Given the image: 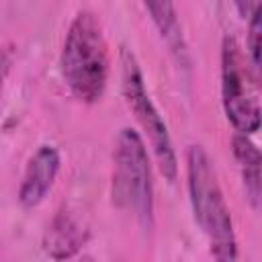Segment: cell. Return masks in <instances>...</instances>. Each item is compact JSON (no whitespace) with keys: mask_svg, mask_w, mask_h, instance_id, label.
I'll return each instance as SVG.
<instances>
[{"mask_svg":"<svg viewBox=\"0 0 262 262\" xmlns=\"http://www.w3.org/2000/svg\"><path fill=\"white\" fill-rule=\"evenodd\" d=\"M186 186L196 225L201 227L215 262H239L237 237L219 176L209 151L201 143L186 149Z\"/></svg>","mask_w":262,"mask_h":262,"instance_id":"6da1fadb","label":"cell"},{"mask_svg":"<svg viewBox=\"0 0 262 262\" xmlns=\"http://www.w3.org/2000/svg\"><path fill=\"white\" fill-rule=\"evenodd\" d=\"M231 149L233 158L237 160L242 182L246 188V196L254 209L260 207V149L248 135L233 133L231 137Z\"/></svg>","mask_w":262,"mask_h":262,"instance_id":"9c48e42d","label":"cell"},{"mask_svg":"<svg viewBox=\"0 0 262 262\" xmlns=\"http://www.w3.org/2000/svg\"><path fill=\"white\" fill-rule=\"evenodd\" d=\"M80 262H96V260H94V258H90V256H84Z\"/></svg>","mask_w":262,"mask_h":262,"instance_id":"4fadbf2b","label":"cell"},{"mask_svg":"<svg viewBox=\"0 0 262 262\" xmlns=\"http://www.w3.org/2000/svg\"><path fill=\"white\" fill-rule=\"evenodd\" d=\"M221 102L237 135L260 129L258 74L233 35H225L221 43Z\"/></svg>","mask_w":262,"mask_h":262,"instance_id":"277c9868","label":"cell"},{"mask_svg":"<svg viewBox=\"0 0 262 262\" xmlns=\"http://www.w3.org/2000/svg\"><path fill=\"white\" fill-rule=\"evenodd\" d=\"M113 205L137 221L141 229L154 227V180L143 137L133 127H123L113 151L111 178Z\"/></svg>","mask_w":262,"mask_h":262,"instance_id":"3957f363","label":"cell"},{"mask_svg":"<svg viewBox=\"0 0 262 262\" xmlns=\"http://www.w3.org/2000/svg\"><path fill=\"white\" fill-rule=\"evenodd\" d=\"M143 8L149 12L156 29L160 31V37L164 39V43L168 45L170 53L176 57V61L184 68H188L190 57H188V47L182 35V27L178 20V12L176 6L172 2H145Z\"/></svg>","mask_w":262,"mask_h":262,"instance_id":"ba28073f","label":"cell"},{"mask_svg":"<svg viewBox=\"0 0 262 262\" xmlns=\"http://www.w3.org/2000/svg\"><path fill=\"white\" fill-rule=\"evenodd\" d=\"M88 239H90L88 225L76 213L61 209L53 215L47 229L43 231L41 246L51 260L63 262L74 258L86 246Z\"/></svg>","mask_w":262,"mask_h":262,"instance_id":"52a82bcc","label":"cell"},{"mask_svg":"<svg viewBox=\"0 0 262 262\" xmlns=\"http://www.w3.org/2000/svg\"><path fill=\"white\" fill-rule=\"evenodd\" d=\"M121 92L129 106V111L135 115L137 123L147 135V141L151 145V151L156 156V162L160 166V172L166 180L174 182L178 176V158L172 143V137L168 133V125L164 117L160 115L158 106L154 104L147 88L145 78L139 68V61L135 53L129 47H121Z\"/></svg>","mask_w":262,"mask_h":262,"instance_id":"5b68a950","label":"cell"},{"mask_svg":"<svg viewBox=\"0 0 262 262\" xmlns=\"http://www.w3.org/2000/svg\"><path fill=\"white\" fill-rule=\"evenodd\" d=\"M12 61H14V49L12 45H2L0 47V90L4 86V80L12 68Z\"/></svg>","mask_w":262,"mask_h":262,"instance_id":"8fae6325","label":"cell"},{"mask_svg":"<svg viewBox=\"0 0 262 262\" xmlns=\"http://www.w3.org/2000/svg\"><path fill=\"white\" fill-rule=\"evenodd\" d=\"M108 43L98 16L78 10L72 18L59 53V72L70 92L86 104L102 98L108 82Z\"/></svg>","mask_w":262,"mask_h":262,"instance_id":"7a4b0ae2","label":"cell"},{"mask_svg":"<svg viewBox=\"0 0 262 262\" xmlns=\"http://www.w3.org/2000/svg\"><path fill=\"white\" fill-rule=\"evenodd\" d=\"M258 6H260V2H252V4H244V2H237V4H235V8L242 12V16H244V18H246V16L250 18V16H252V12H254Z\"/></svg>","mask_w":262,"mask_h":262,"instance_id":"7c38bea8","label":"cell"},{"mask_svg":"<svg viewBox=\"0 0 262 262\" xmlns=\"http://www.w3.org/2000/svg\"><path fill=\"white\" fill-rule=\"evenodd\" d=\"M59 168H61L59 149L51 143L39 145L27 162V168L18 186V203L25 209L37 207L51 190L59 174Z\"/></svg>","mask_w":262,"mask_h":262,"instance_id":"8992f818","label":"cell"},{"mask_svg":"<svg viewBox=\"0 0 262 262\" xmlns=\"http://www.w3.org/2000/svg\"><path fill=\"white\" fill-rule=\"evenodd\" d=\"M260 35H262V4L252 12L250 20H248V59L252 63V68L260 70Z\"/></svg>","mask_w":262,"mask_h":262,"instance_id":"30bf717a","label":"cell"}]
</instances>
